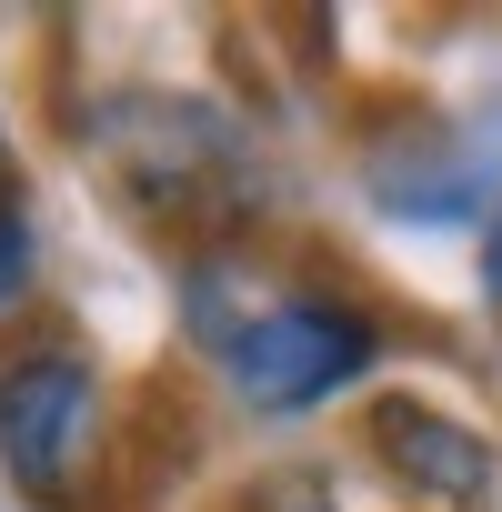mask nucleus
I'll return each mask as SVG.
<instances>
[{
	"mask_svg": "<svg viewBox=\"0 0 502 512\" xmlns=\"http://www.w3.org/2000/svg\"><path fill=\"white\" fill-rule=\"evenodd\" d=\"M101 171L131 191L141 221L161 231H231L241 221V191H251V161L231 141L221 111L201 101H161V91H131L101 111Z\"/></svg>",
	"mask_w": 502,
	"mask_h": 512,
	"instance_id": "f257e3e1",
	"label": "nucleus"
},
{
	"mask_svg": "<svg viewBox=\"0 0 502 512\" xmlns=\"http://www.w3.org/2000/svg\"><path fill=\"white\" fill-rule=\"evenodd\" d=\"M0 472L41 512H71L101 472V362L71 332L0 342Z\"/></svg>",
	"mask_w": 502,
	"mask_h": 512,
	"instance_id": "f03ea898",
	"label": "nucleus"
},
{
	"mask_svg": "<svg viewBox=\"0 0 502 512\" xmlns=\"http://www.w3.org/2000/svg\"><path fill=\"white\" fill-rule=\"evenodd\" d=\"M211 362L251 412H312L382 362V332H372V312H352L332 292H262Z\"/></svg>",
	"mask_w": 502,
	"mask_h": 512,
	"instance_id": "7ed1b4c3",
	"label": "nucleus"
},
{
	"mask_svg": "<svg viewBox=\"0 0 502 512\" xmlns=\"http://www.w3.org/2000/svg\"><path fill=\"white\" fill-rule=\"evenodd\" d=\"M362 452L412 512H492V442L422 392H382L362 412Z\"/></svg>",
	"mask_w": 502,
	"mask_h": 512,
	"instance_id": "20e7f679",
	"label": "nucleus"
},
{
	"mask_svg": "<svg viewBox=\"0 0 502 512\" xmlns=\"http://www.w3.org/2000/svg\"><path fill=\"white\" fill-rule=\"evenodd\" d=\"M221 512H352L342 472L332 462H272V472H251L221 492Z\"/></svg>",
	"mask_w": 502,
	"mask_h": 512,
	"instance_id": "39448f33",
	"label": "nucleus"
},
{
	"mask_svg": "<svg viewBox=\"0 0 502 512\" xmlns=\"http://www.w3.org/2000/svg\"><path fill=\"white\" fill-rule=\"evenodd\" d=\"M31 282H41V231H31L21 191H0V332L31 312Z\"/></svg>",
	"mask_w": 502,
	"mask_h": 512,
	"instance_id": "423d86ee",
	"label": "nucleus"
},
{
	"mask_svg": "<svg viewBox=\"0 0 502 512\" xmlns=\"http://www.w3.org/2000/svg\"><path fill=\"white\" fill-rule=\"evenodd\" d=\"M482 292L502 302V211H492V231H482Z\"/></svg>",
	"mask_w": 502,
	"mask_h": 512,
	"instance_id": "0eeeda50",
	"label": "nucleus"
},
{
	"mask_svg": "<svg viewBox=\"0 0 502 512\" xmlns=\"http://www.w3.org/2000/svg\"><path fill=\"white\" fill-rule=\"evenodd\" d=\"M0 191H21V181H11V141H0Z\"/></svg>",
	"mask_w": 502,
	"mask_h": 512,
	"instance_id": "6e6552de",
	"label": "nucleus"
}]
</instances>
